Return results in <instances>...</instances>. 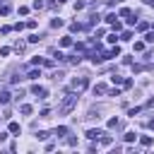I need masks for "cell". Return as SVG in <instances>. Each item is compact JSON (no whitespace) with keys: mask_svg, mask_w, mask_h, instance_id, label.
<instances>
[{"mask_svg":"<svg viewBox=\"0 0 154 154\" xmlns=\"http://www.w3.org/2000/svg\"><path fill=\"white\" fill-rule=\"evenodd\" d=\"M75 106H77V91L70 89V91L63 96V101H60V106H58V113H60V116H67Z\"/></svg>","mask_w":154,"mask_h":154,"instance_id":"obj_1","label":"cell"},{"mask_svg":"<svg viewBox=\"0 0 154 154\" xmlns=\"http://www.w3.org/2000/svg\"><path fill=\"white\" fill-rule=\"evenodd\" d=\"M87 87H89V79H87V77H75V79L70 82V89H72V91H77V94H79V91H84Z\"/></svg>","mask_w":154,"mask_h":154,"instance_id":"obj_2","label":"cell"},{"mask_svg":"<svg viewBox=\"0 0 154 154\" xmlns=\"http://www.w3.org/2000/svg\"><path fill=\"white\" fill-rule=\"evenodd\" d=\"M31 94L38 96V99H48V89L41 87V84H34V87H31Z\"/></svg>","mask_w":154,"mask_h":154,"instance_id":"obj_3","label":"cell"},{"mask_svg":"<svg viewBox=\"0 0 154 154\" xmlns=\"http://www.w3.org/2000/svg\"><path fill=\"white\" fill-rule=\"evenodd\" d=\"M101 135H103V132H101L99 128H91V130H87V137H89V140H101Z\"/></svg>","mask_w":154,"mask_h":154,"instance_id":"obj_4","label":"cell"},{"mask_svg":"<svg viewBox=\"0 0 154 154\" xmlns=\"http://www.w3.org/2000/svg\"><path fill=\"white\" fill-rule=\"evenodd\" d=\"M10 99H12V94L7 89H0V103H10Z\"/></svg>","mask_w":154,"mask_h":154,"instance_id":"obj_5","label":"cell"},{"mask_svg":"<svg viewBox=\"0 0 154 154\" xmlns=\"http://www.w3.org/2000/svg\"><path fill=\"white\" fill-rule=\"evenodd\" d=\"M72 46V36H63L60 38V48H70Z\"/></svg>","mask_w":154,"mask_h":154,"instance_id":"obj_6","label":"cell"},{"mask_svg":"<svg viewBox=\"0 0 154 154\" xmlns=\"http://www.w3.org/2000/svg\"><path fill=\"white\" fill-rule=\"evenodd\" d=\"M94 94H108V87H106V84H101V82H99V84H96V87H94Z\"/></svg>","mask_w":154,"mask_h":154,"instance_id":"obj_7","label":"cell"},{"mask_svg":"<svg viewBox=\"0 0 154 154\" xmlns=\"http://www.w3.org/2000/svg\"><path fill=\"white\" fill-rule=\"evenodd\" d=\"M108 128H111V130H118V128H123V123H120L118 118H111V120H108Z\"/></svg>","mask_w":154,"mask_h":154,"instance_id":"obj_8","label":"cell"},{"mask_svg":"<svg viewBox=\"0 0 154 154\" xmlns=\"http://www.w3.org/2000/svg\"><path fill=\"white\" fill-rule=\"evenodd\" d=\"M36 77H41V72H38L36 67H31V70L26 72V79H36Z\"/></svg>","mask_w":154,"mask_h":154,"instance_id":"obj_9","label":"cell"},{"mask_svg":"<svg viewBox=\"0 0 154 154\" xmlns=\"http://www.w3.org/2000/svg\"><path fill=\"white\" fill-rule=\"evenodd\" d=\"M152 142H154V140H152L149 135H142V137H140V144H142V147H149Z\"/></svg>","mask_w":154,"mask_h":154,"instance_id":"obj_10","label":"cell"},{"mask_svg":"<svg viewBox=\"0 0 154 154\" xmlns=\"http://www.w3.org/2000/svg\"><path fill=\"white\" fill-rule=\"evenodd\" d=\"M103 22H106V24H116V22H118V14H113V12H111V14H106V19H103Z\"/></svg>","mask_w":154,"mask_h":154,"instance_id":"obj_11","label":"cell"},{"mask_svg":"<svg viewBox=\"0 0 154 154\" xmlns=\"http://www.w3.org/2000/svg\"><path fill=\"white\" fill-rule=\"evenodd\" d=\"M19 111H22L24 116H31V111H34V108H31L29 103H22V108H19Z\"/></svg>","mask_w":154,"mask_h":154,"instance_id":"obj_12","label":"cell"},{"mask_svg":"<svg viewBox=\"0 0 154 154\" xmlns=\"http://www.w3.org/2000/svg\"><path fill=\"white\" fill-rule=\"evenodd\" d=\"M111 142H113V137H111V135H101V144H103V147H108Z\"/></svg>","mask_w":154,"mask_h":154,"instance_id":"obj_13","label":"cell"},{"mask_svg":"<svg viewBox=\"0 0 154 154\" xmlns=\"http://www.w3.org/2000/svg\"><path fill=\"white\" fill-rule=\"evenodd\" d=\"M31 7H34V10H41V7H46V2H43V0H34Z\"/></svg>","mask_w":154,"mask_h":154,"instance_id":"obj_14","label":"cell"},{"mask_svg":"<svg viewBox=\"0 0 154 154\" xmlns=\"http://www.w3.org/2000/svg\"><path fill=\"white\" fill-rule=\"evenodd\" d=\"M130 38H132V31H130V29H128V31H123V34H120V41H130Z\"/></svg>","mask_w":154,"mask_h":154,"instance_id":"obj_15","label":"cell"},{"mask_svg":"<svg viewBox=\"0 0 154 154\" xmlns=\"http://www.w3.org/2000/svg\"><path fill=\"white\" fill-rule=\"evenodd\" d=\"M144 51V41H135V53H142Z\"/></svg>","mask_w":154,"mask_h":154,"instance_id":"obj_16","label":"cell"},{"mask_svg":"<svg viewBox=\"0 0 154 154\" xmlns=\"http://www.w3.org/2000/svg\"><path fill=\"white\" fill-rule=\"evenodd\" d=\"M144 43H154V31H147L144 34Z\"/></svg>","mask_w":154,"mask_h":154,"instance_id":"obj_17","label":"cell"},{"mask_svg":"<svg viewBox=\"0 0 154 154\" xmlns=\"http://www.w3.org/2000/svg\"><path fill=\"white\" fill-rule=\"evenodd\" d=\"M10 12H12V7H10V5H7V2H5V5H2V7H0V14H10Z\"/></svg>","mask_w":154,"mask_h":154,"instance_id":"obj_18","label":"cell"},{"mask_svg":"<svg viewBox=\"0 0 154 154\" xmlns=\"http://www.w3.org/2000/svg\"><path fill=\"white\" fill-rule=\"evenodd\" d=\"M118 14H120V17H130V14H132V10H130V7H123Z\"/></svg>","mask_w":154,"mask_h":154,"instance_id":"obj_19","label":"cell"},{"mask_svg":"<svg viewBox=\"0 0 154 154\" xmlns=\"http://www.w3.org/2000/svg\"><path fill=\"white\" fill-rule=\"evenodd\" d=\"M51 26H53V29H58V26H63V19H60V17H55V19L51 22Z\"/></svg>","mask_w":154,"mask_h":154,"instance_id":"obj_20","label":"cell"},{"mask_svg":"<svg viewBox=\"0 0 154 154\" xmlns=\"http://www.w3.org/2000/svg\"><path fill=\"white\" fill-rule=\"evenodd\" d=\"M82 29H84V24H77V22L70 24V31H82Z\"/></svg>","mask_w":154,"mask_h":154,"instance_id":"obj_21","label":"cell"},{"mask_svg":"<svg viewBox=\"0 0 154 154\" xmlns=\"http://www.w3.org/2000/svg\"><path fill=\"white\" fill-rule=\"evenodd\" d=\"M10 132L17 135V132H19V123H10Z\"/></svg>","mask_w":154,"mask_h":154,"instance_id":"obj_22","label":"cell"},{"mask_svg":"<svg viewBox=\"0 0 154 154\" xmlns=\"http://www.w3.org/2000/svg\"><path fill=\"white\" fill-rule=\"evenodd\" d=\"M55 135H58V137H63V135H67V128H65V125H60V128L55 130Z\"/></svg>","mask_w":154,"mask_h":154,"instance_id":"obj_23","label":"cell"},{"mask_svg":"<svg viewBox=\"0 0 154 154\" xmlns=\"http://www.w3.org/2000/svg\"><path fill=\"white\" fill-rule=\"evenodd\" d=\"M137 29H140V31H147L149 24H147V22H137Z\"/></svg>","mask_w":154,"mask_h":154,"instance_id":"obj_24","label":"cell"},{"mask_svg":"<svg viewBox=\"0 0 154 154\" xmlns=\"http://www.w3.org/2000/svg\"><path fill=\"white\" fill-rule=\"evenodd\" d=\"M111 79H113V84H123V77L120 75H111Z\"/></svg>","mask_w":154,"mask_h":154,"instance_id":"obj_25","label":"cell"},{"mask_svg":"<svg viewBox=\"0 0 154 154\" xmlns=\"http://www.w3.org/2000/svg\"><path fill=\"white\" fill-rule=\"evenodd\" d=\"M116 38H118L116 34H108V36H106V41H108V43H116Z\"/></svg>","mask_w":154,"mask_h":154,"instance_id":"obj_26","label":"cell"},{"mask_svg":"<svg viewBox=\"0 0 154 154\" xmlns=\"http://www.w3.org/2000/svg\"><path fill=\"white\" fill-rule=\"evenodd\" d=\"M140 111H142V108H140V106H135V108H130V113H128V116H137Z\"/></svg>","mask_w":154,"mask_h":154,"instance_id":"obj_27","label":"cell"},{"mask_svg":"<svg viewBox=\"0 0 154 154\" xmlns=\"http://www.w3.org/2000/svg\"><path fill=\"white\" fill-rule=\"evenodd\" d=\"M36 137H38V140H48V137H51V132H38Z\"/></svg>","mask_w":154,"mask_h":154,"instance_id":"obj_28","label":"cell"},{"mask_svg":"<svg viewBox=\"0 0 154 154\" xmlns=\"http://www.w3.org/2000/svg\"><path fill=\"white\" fill-rule=\"evenodd\" d=\"M135 140V132H125V142H132Z\"/></svg>","mask_w":154,"mask_h":154,"instance_id":"obj_29","label":"cell"},{"mask_svg":"<svg viewBox=\"0 0 154 154\" xmlns=\"http://www.w3.org/2000/svg\"><path fill=\"white\" fill-rule=\"evenodd\" d=\"M144 125H147V128H149V130H154V118H149V120H147V123H144Z\"/></svg>","mask_w":154,"mask_h":154,"instance_id":"obj_30","label":"cell"},{"mask_svg":"<svg viewBox=\"0 0 154 154\" xmlns=\"http://www.w3.org/2000/svg\"><path fill=\"white\" fill-rule=\"evenodd\" d=\"M5 137H7V132H0V142H2V140H5Z\"/></svg>","mask_w":154,"mask_h":154,"instance_id":"obj_31","label":"cell"},{"mask_svg":"<svg viewBox=\"0 0 154 154\" xmlns=\"http://www.w3.org/2000/svg\"><path fill=\"white\" fill-rule=\"evenodd\" d=\"M5 2H7V0H0V5H5Z\"/></svg>","mask_w":154,"mask_h":154,"instance_id":"obj_32","label":"cell"},{"mask_svg":"<svg viewBox=\"0 0 154 154\" xmlns=\"http://www.w3.org/2000/svg\"><path fill=\"white\" fill-rule=\"evenodd\" d=\"M58 2H67V0H58Z\"/></svg>","mask_w":154,"mask_h":154,"instance_id":"obj_33","label":"cell"},{"mask_svg":"<svg viewBox=\"0 0 154 154\" xmlns=\"http://www.w3.org/2000/svg\"><path fill=\"white\" fill-rule=\"evenodd\" d=\"M149 5H154V0H152V2H149Z\"/></svg>","mask_w":154,"mask_h":154,"instance_id":"obj_34","label":"cell"},{"mask_svg":"<svg viewBox=\"0 0 154 154\" xmlns=\"http://www.w3.org/2000/svg\"><path fill=\"white\" fill-rule=\"evenodd\" d=\"M0 118H2V116H0Z\"/></svg>","mask_w":154,"mask_h":154,"instance_id":"obj_35","label":"cell"}]
</instances>
